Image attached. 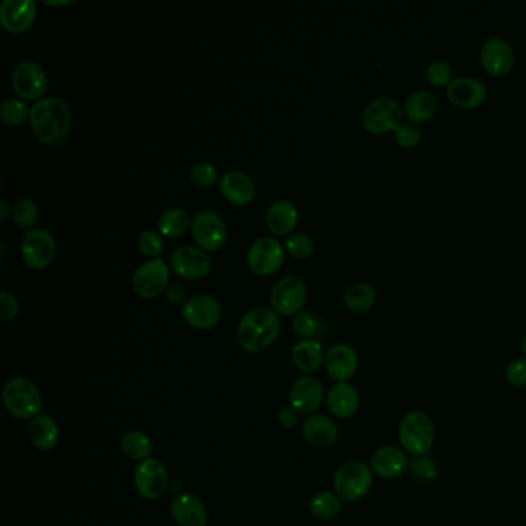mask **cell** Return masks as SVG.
I'll return each mask as SVG.
<instances>
[{"label":"cell","mask_w":526,"mask_h":526,"mask_svg":"<svg viewBox=\"0 0 526 526\" xmlns=\"http://www.w3.org/2000/svg\"><path fill=\"white\" fill-rule=\"evenodd\" d=\"M324 400V388L322 381L312 375H301L295 380L289 390L290 406L298 414L312 416Z\"/></svg>","instance_id":"16"},{"label":"cell","mask_w":526,"mask_h":526,"mask_svg":"<svg viewBox=\"0 0 526 526\" xmlns=\"http://www.w3.org/2000/svg\"><path fill=\"white\" fill-rule=\"evenodd\" d=\"M403 108L390 96H377L362 111V124L369 133L384 135L394 132L403 121Z\"/></svg>","instance_id":"6"},{"label":"cell","mask_w":526,"mask_h":526,"mask_svg":"<svg viewBox=\"0 0 526 526\" xmlns=\"http://www.w3.org/2000/svg\"><path fill=\"white\" fill-rule=\"evenodd\" d=\"M220 189L227 200L237 205L249 204L257 192L253 179L242 170H230L222 174Z\"/></svg>","instance_id":"25"},{"label":"cell","mask_w":526,"mask_h":526,"mask_svg":"<svg viewBox=\"0 0 526 526\" xmlns=\"http://www.w3.org/2000/svg\"><path fill=\"white\" fill-rule=\"evenodd\" d=\"M425 78L432 87H447L454 80V70L451 63L442 59L429 62L425 71Z\"/></svg>","instance_id":"37"},{"label":"cell","mask_w":526,"mask_h":526,"mask_svg":"<svg viewBox=\"0 0 526 526\" xmlns=\"http://www.w3.org/2000/svg\"><path fill=\"white\" fill-rule=\"evenodd\" d=\"M309 511L318 521H332L340 516L343 511V500L338 497L337 493L322 491L312 497L309 502Z\"/></svg>","instance_id":"33"},{"label":"cell","mask_w":526,"mask_h":526,"mask_svg":"<svg viewBox=\"0 0 526 526\" xmlns=\"http://www.w3.org/2000/svg\"><path fill=\"white\" fill-rule=\"evenodd\" d=\"M19 312V301L10 290L0 292V318L4 322H10Z\"/></svg>","instance_id":"44"},{"label":"cell","mask_w":526,"mask_h":526,"mask_svg":"<svg viewBox=\"0 0 526 526\" xmlns=\"http://www.w3.org/2000/svg\"><path fill=\"white\" fill-rule=\"evenodd\" d=\"M285 248L296 259H305L311 257L315 249V242L307 233H292L286 238Z\"/></svg>","instance_id":"38"},{"label":"cell","mask_w":526,"mask_h":526,"mask_svg":"<svg viewBox=\"0 0 526 526\" xmlns=\"http://www.w3.org/2000/svg\"><path fill=\"white\" fill-rule=\"evenodd\" d=\"M181 314L189 326L198 331H207L215 327L221 320L222 307L215 296L200 294L185 300Z\"/></svg>","instance_id":"13"},{"label":"cell","mask_w":526,"mask_h":526,"mask_svg":"<svg viewBox=\"0 0 526 526\" xmlns=\"http://www.w3.org/2000/svg\"><path fill=\"white\" fill-rule=\"evenodd\" d=\"M298 418H300V414L290 405L281 408L277 412V421H278L279 427H285V429H292V427H296Z\"/></svg>","instance_id":"45"},{"label":"cell","mask_w":526,"mask_h":526,"mask_svg":"<svg viewBox=\"0 0 526 526\" xmlns=\"http://www.w3.org/2000/svg\"><path fill=\"white\" fill-rule=\"evenodd\" d=\"M170 516L178 526H205L209 521V512L202 500L190 493L174 497L170 503Z\"/></svg>","instance_id":"23"},{"label":"cell","mask_w":526,"mask_h":526,"mask_svg":"<svg viewBox=\"0 0 526 526\" xmlns=\"http://www.w3.org/2000/svg\"><path fill=\"white\" fill-rule=\"evenodd\" d=\"M408 471L412 474V477H416L420 482H432L437 479L438 475L437 465L434 464L427 456L412 458Z\"/></svg>","instance_id":"39"},{"label":"cell","mask_w":526,"mask_h":526,"mask_svg":"<svg viewBox=\"0 0 526 526\" xmlns=\"http://www.w3.org/2000/svg\"><path fill=\"white\" fill-rule=\"evenodd\" d=\"M2 399L8 414L17 420L32 421L41 416L42 394L30 379L13 377L8 380L2 390Z\"/></svg>","instance_id":"3"},{"label":"cell","mask_w":526,"mask_h":526,"mask_svg":"<svg viewBox=\"0 0 526 526\" xmlns=\"http://www.w3.org/2000/svg\"><path fill=\"white\" fill-rule=\"evenodd\" d=\"M0 117L6 126H22L27 117H30V108L25 100L16 98H6L0 106Z\"/></svg>","instance_id":"34"},{"label":"cell","mask_w":526,"mask_h":526,"mask_svg":"<svg viewBox=\"0 0 526 526\" xmlns=\"http://www.w3.org/2000/svg\"><path fill=\"white\" fill-rule=\"evenodd\" d=\"M165 296H167V301L172 305H179V303H183L185 300V289L181 285L169 286V289L165 292Z\"/></svg>","instance_id":"46"},{"label":"cell","mask_w":526,"mask_h":526,"mask_svg":"<svg viewBox=\"0 0 526 526\" xmlns=\"http://www.w3.org/2000/svg\"><path fill=\"white\" fill-rule=\"evenodd\" d=\"M11 87L21 99H42L48 89V78L41 63L23 59L11 71Z\"/></svg>","instance_id":"7"},{"label":"cell","mask_w":526,"mask_h":526,"mask_svg":"<svg viewBox=\"0 0 526 526\" xmlns=\"http://www.w3.org/2000/svg\"><path fill=\"white\" fill-rule=\"evenodd\" d=\"M170 268L179 277L187 279L202 278L211 274V257L205 250L192 246H179L170 255Z\"/></svg>","instance_id":"17"},{"label":"cell","mask_w":526,"mask_h":526,"mask_svg":"<svg viewBox=\"0 0 526 526\" xmlns=\"http://www.w3.org/2000/svg\"><path fill=\"white\" fill-rule=\"evenodd\" d=\"M13 220L17 226L28 229L32 227L39 218V205L33 198H21L13 205Z\"/></svg>","instance_id":"36"},{"label":"cell","mask_w":526,"mask_h":526,"mask_svg":"<svg viewBox=\"0 0 526 526\" xmlns=\"http://www.w3.org/2000/svg\"><path fill=\"white\" fill-rule=\"evenodd\" d=\"M292 331L301 340L315 338L322 332V323L311 312L301 311L292 318Z\"/></svg>","instance_id":"35"},{"label":"cell","mask_w":526,"mask_h":526,"mask_svg":"<svg viewBox=\"0 0 526 526\" xmlns=\"http://www.w3.org/2000/svg\"><path fill=\"white\" fill-rule=\"evenodd\" d=\"M279 327L281 323L277 312L266 307H253L238 323V344L244 352H263L278 337Z\"/></svg>","instance_id":"2"},{"label":"cell","mask_w":526,"mask_h":526,"mask_svg":"<svg viewBox=\"0 0 526 526\" xmlns=\"http://www.w3.org/2000/svg\"><path fill=\"white\" fill-rule=\"evenodd\" d=\"M298 209L289 200H278L268 205L266 222L268 230L274 235H287L294 230L298 222Z\"/></svg>","instance_id":"29"},{"label":"cell","mask_w":526,"mask_h":526,"mask_svg":"<svg viewBox=\"0 0 526 526\" xmlns=\"http://www.w3.org/2000/svg\"><path fill=\"white\" fill-rule=\"evenodd\" d=\"M324 357L326 353L323 351V344L315 338L300 340L292 348V363L305 375L314 374L324 366Z\"/></svg>","instance_id":"26"},{"label":"cell","mask_w":526,"mask_h":526,"mask_svg":"<svg viewBox=\"0 0 526 526\" xmlns=\"http://www.w3.org/2000/svg\"><path fill=\"white\" fill-rule=\"evenodd\" d=\"M28 438L37 451H52L58 446L61 438V429L58 421L47 414H41L30 421Z\"/></svg>","instance_id":"27"},{"label":"cell","mask_w":526,"mask_h":526,"mask_svg":"<svg viewBox=\"0 0 526 526\" xmlns=\"http://www.w3.org/2000/svg\"><path fill=\"white\" fill-rule=\"evenodd\" d=\"M121 453L135 462H144L152 457L153 442L147 434L141 431H128L119 440Z\"/></svg>","instance_id":"31"},{"label":"cell","mask_w":526,"mask_h":526,"mask_svg":"<svg viewBox=\"0 0 526 526\" xmlns=\"http://www.w3.org/2000/svg\"><path fill=\"white\" fill-rule=\"evenodd\" d=\"M326 406L329 414L340 420H348L357 414L360 395L351 383H337L327 390Z\"/></svg>","instance_id":"24"},{"label":"cell","mask_w":526,"mask_h":526,"mask_svg":"<svg viewBox=\"0 0 526 526\" xmlns=\"http://www.w3.org/2000/svg\"><path fill=\"white\" fill-rule=\"evenodd\" d=\"M375 477L383 480L399 479L409 468V460L401 447L383 446L377 449L369 464Z\"/></svg>","instance_id":"21"},{"label":"cell","mask_w":526,"mask_h":526,"mask_svg":"<svg viewBox=\"0 0 526 526\" xmlns=\"http://www.w3.org/2000/svg\"><path fill=\"white\" fill-rule=\"evenodd\" d=\"M36 17L37 4L34 0H4L0 5V25L6 32H27Z\"/></svg>","instance_id":"20"},{"label":"cell","mask_w":526,"mask_h":526,"mask_svg":"<svg viewBox=\"0 0 526 526\" xmlns=\"http://www.w3.org/2000/svg\"><path fill=\"white\" fill-rule=\"evenodd\" d=\"M192 232L202 250H218L227 238L226 224L215 211H200L192 220Z\"/></svg>","instance_id":"15"},{"label":"cell","mask_w":526,"mask_h":526,"mask_svg":"<svg viewBox=\"0 0 526 526\" xmlns=\"http://www.w3.org/2000/svg\"><path fill=\"white\" fill-rule=\"evenodd\" d=\"M374 477L371 466L360 460H351L335 471L332 484L343 502H358L369 494Z\"/></svg>","instance_id":"5"},{"label":"cell","mask_w":526,"mask_h":526,"mask_svg":"<svg viewBox=\"0 0 526 526\" xmlns=\"http://www.w3.org/2000/svg\"><path fill=\"white\" fill-rule=\"evenodd\" d=\"M399 442L401 449L414 457L427 456L436 442V427L431 417L418 409L406 412L399 427Z\"/></svg>","instance_id":"4"},{"label":"cell","mask_w":526,"mask_h":526,"mask_svg":"<svg viewBox=\"0 0 526 526\" xmlns=\"http://www.w3.org/2000/svg\"><path fill=\"white\" fill-rule=\"evenodd\" d=\"M28 119L37 139L47 146L62 144L71 130V110L58 96L36 100L30 108Z\"/></svg>","instance_id":"1"},{"label":"cell","mask_w":526,"mask_h":526,"mask_svg":"<svg viewBox=\"0 0 526 526\" xmlns=\"http://www.w3.org/2000/svg\"><path fill=\"white\" fill-rule=\"evenodd\" d=\"M307 300V287L305 281L289 275L278 279L270 292V305L277 314L296 315Z\"/></svg>","instance_id":"9"},{"label":"cell","mask_w":526,"mask_h":526,"mask_svg":"<svg viewBox=\"0 0 526 526\" xmlns=\"http://www.w3.org/2000/svg\"><path fill=\"white\" fill-rule=\"evenodd\" d=\"M190 179L200 187H211L218 183V170L211 163H196L190 169Z\"/></svg>","instance_id":"41"},{"label":"cell","mask_w":526,"mask_h":526,"mask_svg":"<svg viewBox=\"0 0 526 526\" xmlns=\"http://www.w3.org/2000/svg\"><path fill=\"white\" fill-rule=\"evenodd\" d=\"M21 252L23 261L33 268H43L53 263L56 240L47 229H32L22 237Z\"/></svg>","instance_id":"11"},{"label":"cell","mask_w":526,"mask_h":526,"mask_svg":"<svg viewBox=\"0 0 526 526\" xmlns=\"http://www.w3.org/2000/svg\"><path fill=\"white\" fill-rule=\"evenodd\" d=\"M446 95L449 102L458 108H477L482 106L488 89L484 82L471 76H458L446 87Z\"/></svg>","instance_id":"19"},{"label":"cell","mask_w":526,"mask_h":526,"mask_svg":"<svg viewBox=\"0 0 526 526\" xmlns=\"http://www.w3.org/2000/svg\"><path fill=\"white\" fill-rule=\"evenodd\" d=\"M133 484L139 497L152 502L158 500L169 486V471L158 458H147L136 465Z\"/></svg>","instance_id":"8"},{"label":"cell","mask_w":526,"mask_h":526,"mask_svg":"<svg viewBox=\"0 0 526 526\" xmlns=\"http://www.w3.org/2000/svg\"><path fill=\"white\" fill-rule=\"evenodd\" d=\"M301 436L312 446L326 449L337 443L340 431H338L337 423L332 420L331 417L324 414H312L305 417L303 421Z\"/></svg>","instance_id":"22"},{"label":"cell","mask_w":526,"mask_h":526,"mask_svg":"<svg viewBox=\"0 0 526 526\" xmlns=\"http://www.w3.org/2000/svg\"><path fill=\"white\" fill-rule=\"evenodd\" d=\"M438 108V100L429 89H416L410 93L403 104V115L406 121L421 124L431 119Z\"/></svg>","instance_id":"28"},{"label":"cell","mask_w":526,"mask_h":526,"mask_svg":"<svg viewBox=\"0 0 526 526\" xmlns=\"http://www.w3.org/2000/svg\"><path fill=\"white\" fill-rule=\"evenodd\" d=\"M170 268L164 259L152 258L144 261L135 270L132 287L141 298H155L169 285Z\"/></svg>","instance_id":"10"},{"label":"cell","mask_w":526,"mask_h":526,"mask_svg":"<svg viewBox=\"0 0 526 526\" xmlns=\"http://www.w3.org/2000/svg\"><path fill=\"white\" fill-rule=\"evenodd\" d=\"M344 305L353 314L371 311L377 303V289L369 283H355L344 292Z\"/></svg>","instance_id":"30"},{"label":"cell","mask_w":526,"mask_h":526,"mask_svg":"<svg viewBox=\"0 0 526 526\" xmlns=\"http://www.w3.org/2000/svg\"><path fill=\"white\" fill-rule=\"evenodd\" d=\"M395 141L403 148L416 147L420 143L421 130L418 124L410 121H401L400 126L394 130Z\"/></svg>","instance_id":"40"},{"label":"cell","mask_w":526,"mask_h":526,"mask_svg":"<svg viewBox=\"0 0 526 526\" xmlns=\"http://www.w3.org/2000/svg\"><path fill=\"white\" fill-rule=\"evenodd\" d=\"M326 374L337 383H349L358 371V355L349 344H333L324 357Z\"/></svg>","instance_id":"18"},{"label":"cell","mask_w":526,"mask_h":526,"mask_svg":"<svg viewBox=\"0 0 526 526\" xmlns=\"http://www.w3.org/2000/svg\"><path fill=\"white\" fill-rule=\"evenodd\" d=\"M480 63L486 73L500 78L510 73L516 65V52L506 39L488 37L480 47Z\"/></svg>","instance_id":"12"},{"label":"cell","mask_w":526,"mask_h":526,"mask_svg":"<svg viewBox=\"0 0 526 526\" xmlns=\"http://www.w3.org/2000/svg\"><path fill=\"white\" fill-rule=\"evenodd\" d=\"M137 244H139L141 252L146 253L148 257H152V258H158L164 250L163 237L156 230H144L139 235Z\"/></svg>","instance_id":"42"},{"label":"cell","mask_w":526,"mask_h":526,"mask_svg":"<svg viewBox=\"0 0 526 526\" xmlns=\"http://www.w3.org/2000/svg\"><path fill=\"white\" fill-rule=\"evenodd\" d=\"M521 352H523V355H525L526 358V335L525 338H523V342H521Z\"/></svg>","instance_id":"49"},{"label":"cell","mask_w":526,"mask_h":526,"mask_svg":"<svg viewBox=\"0 0 526 526\" xmlns=\"http://www.w3.org/2000/svg\"><path fill=\"white\" fill-rule=\"evenodd\" d=\"M285 261L283 244L272 237H259L249 248L248 263L257 275H272Z\"/></svg>","instance_id":"14"},{"label":"cell","mask_w":526,"mask_h":526,"mask_svg":"<svg viewBox=\"0 0 526 526\" xmlns=\"http://www.w3.org/2000/svg\"><path fill=\"white\" fill-rule=\"evenodd\" d=\"M505 379L512 388L526 386V358L512 360L505 369Z\"/></svg>","instance_id":"43"},{"label":"cell","mask_w":526,"mask_h":526,"mask_svg":"<svg viewBox=\"0 0 526 526\" xmlns=\"http://www.w3.org/2000/svg\"><path fill=\"white\" fill-rule=\"evenodd\" d=\"M45 4L47 5H54V6H63V5H70L71 4V0H45Z\"/></svg>","instance_id":"48"},{"label":"cell","mask_w":526,"mask_h":526,"mask_svg":"<svg viewBox=\"0 0 526 526\" xmlns=\"http://www.w3.org/2000/svg\"><path fill=\"white\" fill-rule=\"evenodd\" d=\"M190 226H192V220H190L189 211L181 209V207L167 209L159 216V232L164 237H183Z\"/></svg>","instance_id":"32"},{"label":"cell","mask_w":526,"mask_h":526,"mask_svg":"<svg viewBox=\"0 0 526 526\" xmlns=\"http://www.w3.org/2000/svg\"><path fill=\"white\" fill-rule=\"evenodd\" d=\"M10 211H13V207H11L10 202L5 198L0 200V218L5 220L6 216L10 215Z\"/></svg>","instance_id":"47"}]
</instances>
